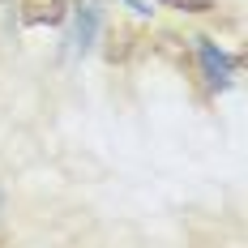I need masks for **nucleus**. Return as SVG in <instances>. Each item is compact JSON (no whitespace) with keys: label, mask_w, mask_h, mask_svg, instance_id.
Here are the masks:
<instances>
[{"label":"nucleus","mask_w":248,"mask_h":248,"mask_svg":"<svg viewBox=\"0 0 248 248\" xmlns=\"http://www.w3.org/2000/svg\"><path fill=\"white\" fill-rule=\"evenodd\" d=\"M137 43H141V34H137L133 26H124V22L107 26V34H103V60H107V64H124V60L137 51Z\"/></svg>","instance_id":"nucleus-1"},{"label":"nucleus","mask_w":248,"mask_h":248,"mask_svg":"<svg viewBox=\"0 0 248 248\" xmlns=\"http://www.w3.org/2000/svg\"><path fill=\"white\" fill-rule=\"evenodd\" d=\"M26 26H60L69 17V4L64 0H17Z\"/></svg>","instance_id":"nucleus-2"},{"label":"nucleus","mask_w":248,"mask_h":248,"mask_svg":"<svg viewBox=\"0 0 248 248\" xmlns=\"http://www.w3.org/2000/svg\"><path fill=\"white\" fill-rule=\"evenodd\" d=\"M193 43H197V56H201V64H205V77H210L214 86H223V81H227V73H231V69H235L240 60H227V56H223L218 47H214L210 39H193Z\"/></svg>","instance_id":"nucleus-3"},{"label":"nucleus","mask_w":248,"mask_h":248,"mask_svg":"<svg viewBox=\"0 0 248 248\" xmlns=\"http://www.w3.org/2000/svg\"><path fill=\"white\" fill-rule=\"evenodd\" d=\"M158 51H163V56H167L171 64H180V69H188V64H193V60H188V47H184V43H180L175 34H167V30L158 34Z\"/></svg>","instance_id":"nucleus-4"},{"label":"nucleus","mask_w":248,"mask_h":248,"mask_svg":"<svg viewBox=\"0 0 248 248\" xmlns=\"http://www.w3.org/2000/svg\"><path fill=\"white\" fill-rule=\"evenodd\" d=\"M171 9H184V13H214V0H163Z\"/></svg>","instance_id":"nucleus-5"},{"label":"nucleus","mask_w":248,"mask_h":248,"mask_svg":"<svg viewBox=\"0 0 248 248\" xmlns=\"http://www.w3.org/2000/svg\"><path fill=\"white\" fill-rule=\"evenodd\" d=\"M0 248H13V240H9V231L0 227Z\"/></svg>","instance_id":"nucleus-6"}]
</instances>
